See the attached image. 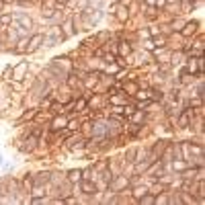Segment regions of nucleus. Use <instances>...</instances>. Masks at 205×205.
Masks as SVG:
<instances>
[{"mask_svg": "<svg viewBox=\"0 0 205 205\" xmlns=\"http://www.w3.org/2000/svg\"><path fill=\"white\" fill-rule=\"evenodd\" d=\"M39 43H43V35H35L33 39H31V45H29V49L33 51V49H37L39 47Z\"/></svg>", "mask_w": 205, "mask_h": 205, "instance_id": "nucleus-1", "label": "nucleus"}, {"mask_svg": "<svg viewBox=\"0 0 205 205\" xmlns=\"http://www.w3.org/2000/svg\"><path fill=\"white\" fill-rule=\"evenodd\" d=\"M17 21H19L23 27H31V19H29V17H25V14H19V17H17Z\"/></svg>", "mask_w": 205, "mask_h": 205, "instance_id": "nucleus-2", "label": "nucleus"}, {"mask_svg": "<svg viewBox=\"0 0 205 205\" xmlns=\"http://www.w3.org/2000/svg\"><path fill=\"white\" fill-rule=\"evenodd\" d=\"M82 191H84V193H96V187H94L92 183H84V185H82Z\"/></svg>", "mask_w": 205, "mask_h": 205, "instance_id": "nucleus-3", "label": "nucleus"}, {"mask_svg": "<svg viewBox=\"0 0 205 205\" xmlns=\"http://www.w3.org/2000/svg\"><path fill=\"white\" fill-rule=\"evenodd\" d=\"M195 27H197L195 23H189V25H187V29H185V35H191V33H195Z\"/></svg>", "mask_w": 205, "mask_h": 205, "instance_id": "nucleus-4", "label": "nucleus"}, {"mask_svg": "<svg viewBox=\"0 0 205 205\" xmlns=\"http://www.w3.org/2000/svg\"><path fill=\"white\" fill-rule=\"evenodd\" d=\"M64 125H66L64 119H55V121H53V129H60V127H64Z\"/></svg>", "mask_w": 205, "mask_h": 205, "instance_id": "nucleus-5", "label": "nucleus"}, {"mask_svg": "<svg viewBox=\"0 0 205 205\" xmlns=\"http://www.w3.org/2000/svg\"><path fill=\"white\" fill-rule=\"evenodd\" d=\"M78 176H80V170H72L70 172V181H76Z\"/></svg>", "mask_w": 205, "mask_h": 205, "instance_id": "nucleus-6", "label": "nucleus"}, {"mask_svg": "<svg viewBox=\"0 0 205 205\" xmlns=\"http://www.w3.org/2000/svg\"><path fill=\"white\" fill-rule=\"evenodd\" d=\"M129 51H131V47L127 43H121V53H129Z\"/></svg>", "mask_w": 205, "mask_h": 205, "instance_id": "nucleus-7", "label": "nucleus"}, {"mask_svg": "<svg viewBox=\"0 0 205 205\" xmlns=\"http://www.w3.org/2000/svg\"><path fill=\"white\" fill-rule=\"evenodd\" d=\"M152 201H154L152 197H144V199H142V203H152Z\"/></svg>", "mask_w": 205, "mask_h": 205, "instance_id": "nucleus-8", "label": "nucleus"}, {"mask_svg": "<svg viewBox=\"0 0 205 205\" xmlns=\"http://www.w3.org/2000/svg\"><path fill=\"white\" fill-rule=\"evenodd\" d=\"M4 2H10V0H4Z\"/></svg>", "mask_w": 205, "mask_h": 205, "instance_id": "nucleus-9", "label": "nucleus"}, {"mask_svg": "<svg viewBox=\"0 0 205 205\" xmlns=\"http://www.w3.org/2000/svg\"><path fill=\"white\" fill-rule=\"evenodd\" d=\"M0 160H2V156H0Z\"/></svg>", "mask_w": 205, "mask_h": 205, "instance_id": "nucleus-10", "label": "nucleus"}]
</instances>
